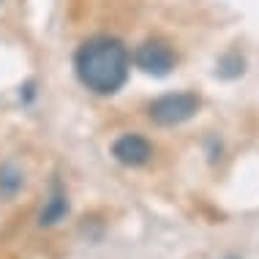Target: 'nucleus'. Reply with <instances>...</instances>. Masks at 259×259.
<instances>
[{
  "label": "nucleus",
  "mask_w": 259,
  "mask_h": 259,
  "mask_svg": "<svg viewBox=\"0 0 259 259\" xmlns=\"http://www.w3.org/2000/svg\"><path fill=\"white\" fill-rule=\"evenodd\" d=\"M112 156L125 166H142L153 156V145L139 134H125L112 145Z\"/></svg>",
  "instance_id": "20e7f679"
},
{
  "label": "nucleus",
  "mask_w": 259,
  "mask_h": 259,
  "mask_svg": "<svg viewBox=\"0 0 259 259\" xmlns=\"http://www.w3.org/2000/svg\"><path fill=\"white\" fill-rule=\"evenodd\" d=\"M66 210H68V205H66V197L58 191L55 197L50 199V205H47V210L41 213V224H55L58 219H63L66 215Z\"/></svg>",
  "instance_id": "39448f33"
},
{
  "label": "nucleus",
  "mask_w": 259,
  "mask_h": 259,
  "mask_svg": "<svg viewBox=\"0 0 259 259\" xmlns=\"http://www.w3.org/2000/svg\"><path fill=\"white\" fill-rule=\"evenodd\" d=\"M137 66L145 74L153 76H166L175 68V52L161 41H148L137 50Z\"/></svg>",
  "instance_id": "7ed1b4c3"
},
{
  "label": "nucleus",
  "mask_w": 259,
  "mask_h": 259,
  "mask_svg": "<svg viewBox=\"0 0 259 259\" xmlns=\"http://www.w3.org/2000/svg\"><path fill=\"white\" fill-rule=\"evenodd\" d=\"M199 109V99L194 93H169L150 104V120L158 125H180L191 120Z\"/></svg>",
  "instance_id": "f03ea898"
},
{
  "label": "nucleus",
  "mask_w": 259,
  "mask_h": 259,
  "mask_svg": "<svg viewBox=\"0 0 259 259\" xmlns=\"http://www.w3.org/2000/svg\"><path fill=\"white\" fill-rule=\"evenodd\" d=\"M74 68L88 90L99 96H112L128 79V50L109 36L90 38L76 52Z\"/></svg>",
  "instance_id": "f257e3e1"
}]
</instances>
